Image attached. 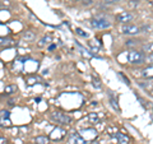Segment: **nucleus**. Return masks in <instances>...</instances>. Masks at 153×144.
I'll use <instances>...</instances> for the list:
<instances>
[{
  "label": "nucleus",
  "mask_w": 153,
  "mask_h": 144,
  "mask_svg": "<svg viewBox=\"0 0 153 144\" xmlns=\"http://www.w3.org/2000/svg\"><path fill=\"white\" fill-rule=\"evenodd\" d=\"M116 21L117 22H121V23H129L130 21H133V16L128 12H123L120 14L116 16Z\"/></svg>",
  "instance_id": "obj_5"
},
{
  "label": "nucleus",
  "mask_w": 153,
  "mask_h": 144,
  "mask_svg": "<svg viewBox=\"0 0 153 144\" xmlns=\"http://www.w3.org/2000/svg\"><path fill=\"white\" fill-rule=\"evenodd\" d=\"M93 85L96 88H101V83H100V80L96 79V78H93Z\"/></svg>",
  "instance_id": "obj_22"
},
{
  "label": "nucleus",
  "mask_w": 153,
  "mask_h": 144,
  "mask_svg": "<svg viewBox=\"0 0 153 144\" xmlns=\"http://www.w3.org/2000/svg\"><path fill=\"white\" fill-rule=\"evenodd\" d=\"M87 119L89 120L91 124H97V122H98V116H97L96 114H89Z\"/></svg>",
  "instance_id": "obj_11"
},
{
  "label": "nucleus",
  "mask_w": 153,
  "mask_h": 144,
  "mask_svg": "<svg viewBox=\"0 0 153 144\" xmlns=\"http://www.w3.org/2000/svg\"><path fill=\"white\" fill-rule=\"evenodd\" d=\"M139 32H140V28L133 24H125L123 27V33H125V35L134 36V35H138Z\"/></svg>",
  "instance_id": "obj_4"
},
{
  "label": "nucleus",
  "mask_w": 153,
  "mask_h": 144,
  "mask_svg": "<svg viewBox=\"0 0 153 144\" xmlns=\"http://www.w3.org/2000/svg\"><path fill=\"white\" fill-rule=\"evenodd\" d=\"M75 32H76V35H79V36H82V37H85V38L88 37V33H87V32H84L82 28H76Z\"/></svg>",
  "instance_id": "obj_15"
},
{
  "label": "nucleus",
  "mask_w": 153,
  "mask_h": 144,
  "mask_svg": "<svg viewBox=\"0 0 153 144\" xmlns=\"http://www.w3.org/2000/svg\"><path fill=\"white\" fill-rule=\"evenodd\" d=\"M9 105H10V106H13V105H14V101L13 99H9V102H8Z\"/></svg>",
  "instance_id": "obj_25"
},
{
  "label": "nucleus",
  "mask_w": 153,
  "mask_h": 144,
  "mask_svg": "<svg viewBox=\"0 0 153 144\" xmlns=\"http://www.w3.org/2000/svg\"><path fill=\"white\" fill-rule=\"evenodd\" d=\"M119 0H103V3L106 4V5H112V4H115V3H117Z\"/></svg>",
  "instance_id": "obj_21"
},
{
  "label": "nucleus",
  "mask_w": 153,
  "mask_h": 144,
  "mask_svg": "<svg viewBox=\"0 0 153 144\" xmlns=\"http://www.w3.org/2000/svg\"><path fill=\"white\" fill-rule=\"evenodd\" d=\"M71 144H84V140L79 135H73V138H71Z\"/></svg>",
  "instance_id": "obj_10"
},
{
  "label": "nucleus",
  "mask_w": 153,
  "mask_h": 144,
  "mask_svg": "<svg viewBox=\"0 0 153 144\" xmlns=\"http://www.w3.org/2000/svg\"><path fill=\"white\" fill-rule=\"evenodd\" d=\"M83 4L84 5H89V4H92V0H84Z\"/></svg>",
  "instance_id": "obj_24"
},
{
  "label": "nucleus",
  "mask_w": 153,
  "mask_h": 144,
  "mask_svg": "<svg viewBox=\"0 0 153 144\" xmlns=\"http://www.w3.org/2000/svg\"><path fill=\"white\" fill-rule=\"evenodd\" d=\"M9 111H7V110H1V112H0V117L1 119H9Z\"/></svg>",
  "instance_id": "obj_16"
},
{
  "label": "nucleus",
  "mask_w": 153,
  "mask_h": 144,
  "mask_svg": "<svg viewBox=\"0 0 153 144\" xmlns=\"http://www.w3.org/2000/svg\"><path fill=\"white\" fill-rule=\"evenodd\" d=\"M49 41H50V37H44L41 42H38V46H44L45 44H49Z\"/></svg>",
  "instance_id": "obj_17"
},
{
  "label": "nucleus",
  "mask_w": 153,
  "mask_h": 144,
  "mask_svg": "<svg viewBox=\"0 0 153 144\" xmlns=\"http://www.w3.org/2000/svg\"><path fill=\"white\" fill-rule=\"evenodd\" d=\"M91 26H92V28H94V30H105V28L111 27V22L105 17H97L91 21Z\"/></svg>",
  "instance_id": "obj_2"
},
{
  "label": "nucleus",
  "mask_w": 153,
  "mask_h": 144,
  "mask_svg": "<svg viewBox=\"0 0 153 144\" xmlns=\"http://www.w3.org/2000/svg\"><path fill=\"white\" fill-rule=\"evenodd\" d=\"M130 3H139V0H129Z\"/></svg>",
  "instance_id": "obj_27"
},
{
  "label": "nucleus",
  "mask_w": 153,
  "mask_h": 144,
  "mask_svg": "<svg viewBox=\"0 0 153 144\" xmlns=\"http://www.w3.org/2000/svg\"><path fill=\"white\" fill-rule=\"evenodd\" d=\"M35 142H36V144H47L49 143V138L47 137H37L35 139Z\"/></svg>",
  "instance_id": "obj_9"
},
{
  "label": "nucleus",
  "mask_w": 153,
  "mask_h": 144,
  "mask_svg": "<svg viewBox=\"0 0 153 144\" xmlns=\"http://www.w3.org/2000/svg\"><path fill=\"white\" fill-rule=\"evenodd\" d=\"M146 61L148 64H151V65H153V54H149L147 57H146Z\"/></svg>",
  "instance_id": "obj_20"
},
{
  "label": "nucleus",
  "mask_w": 153,
  "mask_h": 144,
  "mask_svg": "<svg viewBox=\"0 0 153 144\" xmlns=\"http://www.w3.org/2000/svg\"><path fill=\"white\" fill-rule=\"evenodd\" d=\"M142 75L144 76L146 79H153V65L148 66V68H146L144 70H143Z\"/></svg>",
  "instance_id": "obj_6"
},
{
  "label": "nucleus",
  "mask_w": 153,
  "mask_h": 144,
  "mask_svg": "<svg viewBox=\"0 0 153 144\" xmlns=\"http://www.w3.org/2000/svg\"><path fill=\"white\" fill-rule=\"evenodd\" d=\"M128 60L131 64H142L146 61V55L142 51H137V50H130L128 54Z\"/></svg>",
  "instance_id": "obj_1"
},
{
  "label": "nucleus",
  "mask_w": 153,
  "mask_h": 144,
  "mask_svg": "<svg viewBox=\"0 0 153 144\" xmlns=\"http://www.w3.org/2000/svg\"><path fill=\"white\" fill-rule=\"evenodd\" d=\"M23 37H25L26 40H28V41H32L33 38H35V35H33L32 32H30V31H26L25 33H23Z\"/></svg>",
  "instance_id": "obj_13"
},
{
  "label": "nucleus",
  "mask_w": 153,
  "mask_h": 144,
  "mask_svg": "<svg viewBox=\"0 0 153 144\" xmlns=\"http://www.w3.org/2000/svg\"><path fill=\"white\" fill-rule=\"evenodd\" d=\"M1 126H10V120L9 119H1Z\"/></svg>",
  "instance_id": "obj_18"
},
{
  "label": "nucleus",
  "mask_w": 153,
  "mask_h": 144,
  "mask_svg": "<svg viewBox=\"0 0 153 144\" xmlns=\"http://www.w3.org/2000/svg\"><path fill=\"white\" fill-rule=\"evenodd\" d=\"M152 4H153V1H152Z\"/></svg>",
  "instance_id": "obj_28"
},
{
  "label": "nucleus",
  "mask_w": 153,
  "mask_h": 144,
  "mask_svg": "<svg viewBox=\"0 0 153 144\" xmlns=\"http://www.w3.org/2000/svg\"><path fill=\"white\" fill-rule=\"evenodd\" d=\"M119 76H121V78L124 79V83H125V84H128V85H130V80H129L128 78H126V76L125 75H124L123 73H119Z\"/></svg>",
  "instance_id": "obj_19"
},
{
  "label": "nucleus",
  "mask_w": 153,
  "mask_h": 144,
  "mask_svg": "<svg viewBox=\"0 0 153 144\" xmlns=\"http://www.w3.org/2000/svg\"><path fill=\"white\" fill-rule=\"evenodd\" d=\"M14 42L12 40H9V38H1V46H12Z\"/></svg>",
  "instance_id": "obj_14"
},
{
  "label": "nucleus",
  "mask_w": 153,
  "mask_h": 144,
  "mask_svg": "<svg viewBox=\"0 0 153 144\" xmlns=\"http://www.w3.org/2000/svg\"><path fill=\"white\" fill-rule=\"evenodd\" d=\"M126 45H128V46H133V45H137V42H135V40H129V41L126 42Z\"/></svg>",
  "instance_id": "obj_23"
},
{
  "label": "nucleus",
  "mask_w": 153,
  "mask_h": 144,
  "mask_svg": "<svg viewBox=\"0 0 153 144\" xmlns=\"http://www.w3.org/2000/svg\"><path fill=\"white\" fill-rule=\"evenodd\" d=\"M55 47H56V46H55V45H51V46H50V47H49V50H50V51H51V50H54V49H55Z\"/></svg>",
  "instance_id": "obj_26"
},
{
  "label": "nucleus",
  "mask_w": 153,
  "mask_h": 144,
  "mask_svg": "<svg viewBox=\"0 0 153 144\" xmlns=\"http://www.w3.org/2000/svg\"><path fill=\"white\" fill-rule=\"evenodd\" d=\"M17 91V87L16 85H7L5 87V89H4V92H5L7 94H12V93H14Z\"/></svg>",
  "instance_id": "obj_12"
},
{
  "label": "nucleus",
  "mask_w": 153,
  "mask_h": 144,
  "mask_svg": "<svg viewBox=\"0 0 153 144\" xmlns=\"http://www.w3.org/2000/svg\"><path fill=\"white\" fill-rule=\"evenodd\" d=\"M112 137L114 138H116L117 139V142L119 143H121V144H124V143H126L128 142V137H125L124 134H121V133H114L112 134Z\"/></svg>",
  "instance_id": "obj_7"
},
{
  "label": "nucleus",
  "mask_w": 153,
  "mask_h": 144,
  "mask_svg": "<svg viewBox=\"0 0 153 144\" xmlns=\"http://www.w3.org/2000/svg\"><path fill=\"white\" fill-rule=\"evenodd\" d=\"M110 97H111V98H110V105L112 106V108L115 110V111H117V112H119V111H120V107H119V105H117V102H116V99H115L111 94H110Z\"/></svg>",
  "instance_id": "obj_8"
},
{
  "label": "nucleus",
  "mask_w": 153,
  "mask_h": 144,
  "mask_svg": "<svg viewBox=\"0 0 153 144\" xmlns=\"http://www.w3.org/2000/svg\"><path fill=\"white\" fill-rule=\"evenodd\" d=\"M51 119L54 120L55 122L61 124V125H68V124H70V121H71L70 116H68L66 114L60 112V111H54L52 112L51 114Z\"/></svg>",
  "instance_id": "obj_3"
}]
</instances>
